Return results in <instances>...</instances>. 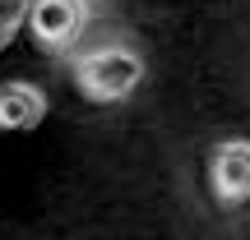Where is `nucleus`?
I'll use <instances>...</instances> for the list:
<instances>
[{"label":"nucleus","instance_id":"20e7f679","mask_svg":"<svg viewBox=\"0 0 250 240\" xmlns=\"http://www.w3.org/2000/svg\"><path fill=\"white\" fill-rule=\"evenodd\" d=\"M46 116V92L33 88V83L14 79V83H0V129L5 134H23L37 129Z\"/></svg>","mask_w":250,"mask_h":240},{"label":"nucleus","instance_id":"39448f33","mask_svg":"<svg viewBox=\"0 0 250 240\" xmlns=\"http://www.w3.org/2000/svg\"><path fill=\"white\" fill-rule=\"evenodd\" d=\"M28 9L33 0H0V51L19 37V28H28Z\"/></svg>","mask_w":250,"mask_h":240},{"label":"nucleus","instance_id":"7ed1b4c3","mask_svg":"<svg viewBox=\"0 0 250 240\" xmlns=\"http://www.w3.org/2000/svg\"><path fill=\"white\" fill-rule=\"evenodd\" d=\"M208 189L223 208H241L250 199V139H223L208 157Z\"/></svg>","mask_w":250,"mask_h":240},{"label":"nucleus","instance_id":"f257e3e1","mask_svg":"<svg viewBox=\"0 0 250 240\" xmlns=\"http://www.w3.org/2000/svg\"><path fill=\"white\" fill-rule=\"evenodd\" d=\"M144 74H148V65H144V55L130 51V46H98V51H83L79 60H74V83H79V92L88 102H98V107L130 102L134 92H139Z\"/></svg>","mask_w":250,"mask_h":240},{"label":"nucleus","instance_id":"f03ea898","mask_svg":"<svg viewBox=\"0 0 250 240\" xmlns=\"http://www.w3.org/2000/svg\"><path fill=\"white\" fill-rule=\"evenodd\" d=\"M88 28V0H33L28 33L42 51H70Z\"/></svg>","mask_w":250,"mask_h":240}]
</instances>
